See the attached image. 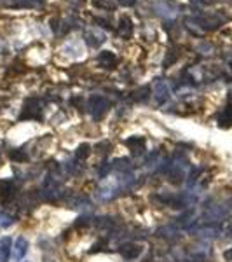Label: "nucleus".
I'll return each mask as SVG.
<instances>
[{"mask_svg":"<svg viewBox=\"0 0 232 262\" xmlns=\"http://www.w3.org/2000/svg\"><path fill=\"white\" fill-rule=\"evenodd\" d=\"M87 108H89L92 119L100 121V119H103V116L108 112V108H110V103H108V100L105 98V96L92 95L91 98H89V101H87Z\"/></svg>","mask_w":232,"mask_h":262,"instance_id":"obj_1","label":"nucleus"},{"mask_svg":"<svg viewBox=\"0 0 232 262\" xmlns=\"http://www.w3.org/2000/svg\"><path fill=\"white\" fill-rule=\"evenodd\" d=\"M42 117V105L40 100L35 98V96H30V98L25 100L23 108H21V121H32V119H40Z\"/></svg>","mask_w":232,"mask_h":262,"instance_id":"obj_2","label":"nucleus"},{"mask_svg":"<svg viewBox=\"0 0 232 262\" xmlns=\"http://www.w3.org/2000/svg\"><path fill=\"white\" fill-rule=\"evenodd\" d=\"M42 4V0H0V7L6 9H35Z\"/></svg>","mask_w":232,"mask_h":262,"instance_id":"obj_3","label":"nucleus"},{"mask_svg":"<svg viewBox=\"0 0 232 262\" xmlns=\"http://www.w3.org/2000/svg\"><path fill=\"white\" fill-rule=\"evenodd\" d=\"M152 93H154V100L157 101L159 105L166 103L170 100V86L166 84V81L163 79H155L154 86H152Z\"/></svg>","mask_w":232,"mask_h":262,"instance_id":"obj_4","label":"nucleus"},{"mask_svg":"<svg viewBox=\"0 0 232 262\" xmlns=\"http://www.w3.org/2000/svg\"><path fill=\"white\" fill-rule=\"evenodd\" d=\"M96 63H98L101 69L112 70V69H115V67H117L119 58H117V54L113 53V51H101L98 56H96Z\"/></svg>","mask_w":232,"mask_h":262,"instance_id":"obj_5","label":"nucleus"},{"mask_svg":"<svg viewBox=\"0 0 232 262\" xmlns=\"http://www.w3.org/2000/svg\"><path fill=\"white\" fill-rule=\"evenodd\" d=\"M142 250H143L142 245H138V243H124L119 248V253L126 260H134L142 255Z\"/></svg>","mask_w":232,"mask_h":262,"instance_id":"obj_6","label":"nucleus"},{"mask_svg":"<svg viewBox=\"0 0 232 262\" xmlns=\"http://www.w3.org/2000/svg\"><path fill=\"white\" fill-rule=\"evenodd\" d=\"M27 252H28V239L23 238V236H19V238L14 242V247H12V257H14L16 260H23V257L27 255Z\"/></svg>","mask_w":232,"mask_h":262,"instance_id":"obj_7","label":"nucleus"},{"mask_svg":"<svg viewBox=\"0 0 232 262\" xmlns=\"http://www.w3.org/2000/svg\"><path fill=\"white\" fill-rule=\"evenodd\" d=\"M124 143L134 156L143 154V150H145V138H143V137H131V138H128Z\"/></svg>","mask_w":232,"mask_h":262,"instance_id":"obj_8","label":"nucleus"},{"mask_svg":"<svg viewBox=\"0 0 232 262\" xmlns=\"http://www.w3.org/2000/svg\"><path fill=\"white\" fill-rule=\"evenodd\" d=\"M12 253V239L9 236L0 238V262H9Z\"/></svg>","mask_w":232,"mask_h":262,"instance_id":"obj_9","label":"nucleus"},{"mask_svg":"<svg viewBox=\"0 0 232 262\" xmlns=\"http://www.w3.org/2000/svg\"><path fill=\"white\" fill-rule=\"evenodd\" d=\"M133 21L129 16H121L119 18V35L124 37V39H129L133 35Z\"/></svg>","mask_w":232,"mask_h":262,"instance_id":"obj_10","label":"nucleus"},{"mask_svg":"<svg viewBox=\"0 0 232 262\" xmlns=\"http://www.w3.org/2000/svg\"><path fill=\"white\" fill-rule=\"evenodd\" d=\"M86 42L91 48H98V46H101L105 42V37H103V33H96V30H89L86 33Z\"/></svg>","mask_w":232,"mask_h":262,"instance_id":"obj_11","label":"nucleus"},{"mask_svg":"<svg viewBox=\"0 0 232 262\" xmlns=\"http://www.w3.org/2000/svg\"><path fill=\"white\" fill-rule=\"evenodd\" d=\"M218 124L220 126H230L232 124V107H225L222 111V114H220V117H218Z\"/></svg>","mask_w":232,"mask_h":262,"instance_id":"obj_12","label":"nucleus"},{"mask_svg":"<svg viewBox=\"0 0 232 262\" xmlns=\"http://www.w3.org/2000/svg\"><path fill=\"white\" fill-rule=\"evenodd\" d=\"M89 154H91V147L87 145V143H82V145H79L77 152H75V156H77L79 161H86Z\"/></svg>","mask_w":232,"mask_h":262,"instance_id":"obj_13","label":"nucleus"},{"mask_svg":"<svg viewBox=\"0 0 232 262\" xmlns=\"http://www.w3.org/2000/svg\"><path fill=\"white\" fill-rule=\"evenodd\" d=\"M14 224V217L0 210V227H11Z\"/></svg>","mask_w":232,"mask_h":262,"instance_id":"obj_14","label":"nucleus"},{"mask_svg":"<svg viewBox=\"0 0 232 262\" xmlns=\"http://www.w3.org/2000/svg\"><path fill=\"white\" fill-rule=\"evenodd\" d=\"M9 156H11L12 161H16V163H25V161H27V159H28L25 154H21V150H19V149L11 150V152H9Z\"/></svg>","mask_w":232,"mask_h":262,"instance_id":"obj_15","label":"nucleus"},{"mask_svg":"<svg viewBox=\"0 0 232 262\" xmlns=\"http://www.w3.org/2000/svg\"><path fill=\"white\" fill-rule=\"evenodd\" d=\"M119 2H121V6H124V7H131V6H134L136 0H119Z\"/></svg>","mask_w":232,"mask_h":262,"instance_id":"obj_16","label":"nucleus"},{"mask_svg":"<svg viewBox=\"0 0 232 262\" xmlns=\"http://www.w3.org/2000/svg\"><path fill=\"white\" fill-rule=\"evenodd\" d=\"M223 257H225V260L232 262V248H229V250H225V253H223Z\"/></svg>","mask_w":232,"mask_h":262,"instance_id":"obj_17","label":"nucleus"},{"mask_svg":"<svg viewBox=\"0 0 232 262\" xmlns=\"http://www.w3.org/2000/svg\"><path fill=\"white\" fill-rule=\"evenodd\" d=\"M229 67H230V70H232V61H230V63H229Z\"/></svg>","mask_w":232,"mask_h":262,"instance_id":"obj_18","label":"nucleus"}]
</instances>
